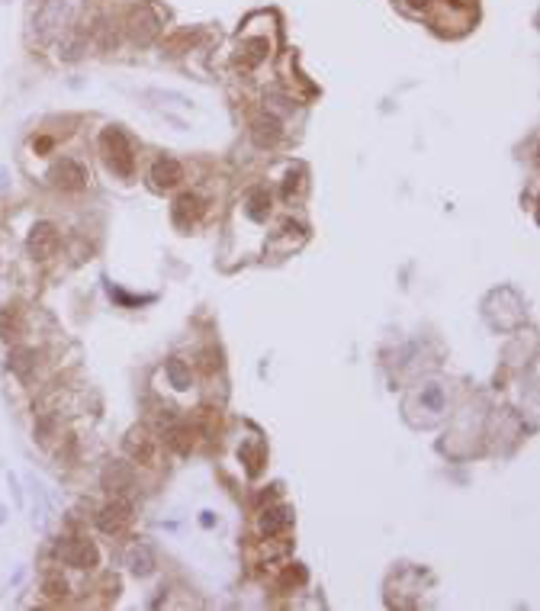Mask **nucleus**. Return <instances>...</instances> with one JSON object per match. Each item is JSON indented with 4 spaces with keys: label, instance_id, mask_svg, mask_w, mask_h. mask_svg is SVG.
I'll list each match as a JSON object with an SVG mask.
<instances>
[{
    "label": "nucleus",
    "instance_id": "obj_2",
    "mask_svg": "<svg viewBox=\"0 0 540 611\" xmlns=\"http://www.w3.org/2000/svg\"><path fill=\"white\" fill-rule=\"evenodd\" d=\"M68 17H71V3L68 0H45L36 13V36L39 42H49L68 26Z\"/></svg>",
    "mask_w": 540,
    "mask_h": 611
},
{
    "label": "nucleus",
    "instance_id": "obj_15",
    "mask_svg": "<svg viewBox=\"0 0 540 611\" xmlns=\"http://www.w3.org/2000/svg\"><path fill=\"white\" fill-rule=\"evenodd\" d=\"M245 210H248V216L254 219V222H264L267 212H270V193L267 190H251L248 196H245Z\"/></svg>",
    "mask_w": 540,
    "mask_h": 611
},
{
    "label": "nucleus",
    "instance_id": "obj_20",
    "mask_svg": "<svg viewBox=\"0 0 540 611\" xmlns=\"http://www.w3.org/2000/svg\"><path fill=\"white\" fill-rule=\"evenodd\" d=\"M42 592L49 595V598H65V595H68L65 576H59V573H49V576L42 579Z\"/></svg>",
    "mask_w": 540,
    "mask_h": 611
},
{
    "label": "nucleus",
    "instance_id": "obj_19",
    "mask_svg": "<svg viewBox=\"0 0 540 611\" xmlns=\"http://www.w3.org/2000/svg\"><path fill=\"white\" fill-rule=\"evenodd\" d=\"M167 380H171V386H174V389H187V386H190V370H187V364H183V360H167Z\"/></svg>",
    "mask_w": 540,
    "mask_h": 611
},
{
    "label": "nucleus",
    "instance_id": "obj_22",
    "mask_svg": "<svg viewBox=\"0 0 540 611\" xmlns=\"http://www.w3.org/2000/svg\"><path fill=\"white\" fill-rule=\"evenodd\" d=\"M155 100H171V103H177V107H183V109H190L193 107V100L190 97H183V93H164V91H148Z\"/></svg>",
    "mask_w": 540,
    "mask_h": 611
},
{
    "label": "nucleus",
    "instance_id": "obj_13",
    "mask_svg": "<svg viewBox=\"0 0 540 611\" xmlns=\"http://www.w3.org/2000/svg\"><path fill=\"white\" fill-rule=\"evenodd\" d=\"M125 451L132 454L135 461H151L155 457V444H151V435L145 428H132L125 435Z\"/></svg>",
    "mask_w": 540,
    "mask_h": 611
},
{
    "label": "nucleus",
    "instance_id": "obj_6",
    "mask_svg": "<svg viewBox=\"0 0 540 611\" xmlns=\"http://www.w3.org/2000/svg\"><path fill=\"white\" fill-rule=\"evenodd\" d=\"M129 521H132V505L125 502V499L109 502L107 509L97 515V527H100L103 534H119V531H123Z\"/></svg>",
    "mask_w": 540,
    "mask_h": 611
},
{
    "label": "nucleus",
    "instance_id": "obj_17",
    "mask_svg": "<svg viewBox=\"0 0 540 611\" xmlns=\"http://www.w3.org/2000/svg\"><path fill=\"white\" fill-rule=\"evenodd\" d=\"M36 367V354L29 348H13L10 351V370H17L20 377H29Z\"/></svg>",
    "mask_w": 540,
    "mask_h": 611
},
{
    "label": "nucleus",
    "instance_id": "obj_10",
    "mask_svg": "<svg viewBox=\"0 0 540 611\" xmlns=\"http://www.w3.org/2000/svg\"><path fill=\"white\" fill-rule=\"evenodd\" d=\"M280 135H283V126H280V119L277 116H258L254 123H251V142L258 145V148H270V145L280 142Z\"/></svg>",
    "mask_w": 540,
    "mask_h": 611
},
{
    "label": "nucleus",
    "instance_id": "obj_5",
    "mask_svg": "<svg viewBox=\"0 0 540 611\" xmlns=\"http://www.w3.org/2000/svg\"><path fill=\"white\" fill-rule=\"evenodd\" d=\"M59 557L68 566H77V569H91L100 563V550L91 541H84V537H71V541L59 544Z\"/></svg>",
    "mask_w": 540,
    "mask_h": 611
},
{
    "label": "nucleus",
    "instance_id": "obj_25",
    "mask_svg": "<svg viewBox=\"0 0 540 611\" xmlns=\"http://www.w3.org/2000/svg\"><path fill=\"white\" fill-rule=\"evenodd\" d=\"M52 148V139H36V151H49Z\"/></svg>",
    "mask_w": 540,
    "mask_h": 611
},
{
    "label": "nucleus",
    "instance_id": "obj_7",
    "mask_svg": "<svg viewBox=\"0 0 540 611\" xmlns=\"http://www.w3.org/2000/svg\"><path fill=\"white\" fill-rule=\"evenodd\" d=\"M26 248H29L33 258H49V254L59 248V229L52 226V222H39V226H33V232H29V238H26Z\"/></svg>",
    "mask_w": 540,
    "mask_h": 611
},
{
    "label": "nucleus",
    "instance_id": "obj_4",
    "mask_svg": "<svg viewBox=\"0 0 540 611\" xmlns=\"http://www.w3.org/2000/svg\"><path fill=\"white\" fill-rule=\"evenodd\" d=\"M49 180L59 187V190H68V193L84 190V184H87V168L75 158H61V161H55V168L49 171Z\"/></svg>",
    "mask_w": 540,
    "mask_h": 611
},
{
    "label": "nucleus",
    "instance_id": "obj_24",
    "mask_svg": "<svg viewBox=\"0 0 540 611\" xmlns=\"http://www.w3.org/2000/svg\"><path fill=\"white\" fill-rule=\"evenodd\" d=\"M406 3L412 10H428V3H431V0H406Z\"/></svg>",
    "mask_w": 540,
    "mask_h": 611
},
{
    "label": "nucleus",
    "instance_id": "obj_9",
    "mask_svg": "<svg viewBox=\"0 0 540 611\" xmlns=\"http://www.w3.org/2000/svg\"><path fill=\"white\" fill-rule=\"evenodd\" d=\"M200 216H203V200L196 196V193H183V196H177L174 210H171V219H174L177 229H190Z\"/></svg>",
    "mask_w": 540,
    "mask_h": 611
},
{
    "label": "nucleus",
    "instance_id": "obj_23",
    "mask_svg": "<svg viewBox=\"0 0 540 611\" xmlns=\"http://www.w3.org/2000/svg\"><path fill=\"white\" fill-rule=\"evenodd\" d=\"M187 431H180V428H177V431H171V435H167V444H171V447H174V451H180V454H187L190 451V441H187Z\"/></svg>",
    "mask_w": 540,
    "mask_h": 611
},
{
    "label": "nucleus",
    "instance_id": "obj_16",
    "mask_svg": "<svg viewBox=\"0 0 540 611\" xmlns=\"http://www.w3.org/2000/svg\"><path fill=\"white\" fill-rule=\"evenodd\" d=\"M267 59V39H248V42H241L238 49V61L245 68H254Z\"/></svg>",
    "mask_w": 540,
    "mask_h": 611
},
{
    "label": "nucleus",
    "instance_id": "obj_11",
    "mask_svg": "<svg viewBox=\"0 0 540 611\" xmlns=\"http://www.w3.org/2000/svg\"><path fill=\"white\" fill-rule=\"evenodd\" d=\"M180 177H183V171H180V164H177L174 158H158L155 164H151V171H148V180L158 190H171V187H177L180 184Z\"/></svg>",
    "mask_w": 540,
    "mask_h": 611
},
{
    "label": "nucleus",
    "instance_id": "obj_21",
    "mask_svg": "<svg viewBox=\"0 0 540 611\" xmlns=\"http://www.w3.org/2000/svg\"><path fill=\"white\" fill-rule=\"evenodd\" d=\"M17 318H13V309H0V338L3 341H13L17 338Z\"/></svg>",
    "mask_w": 540,
    "mask_h": 611
},
{
    "label": "nucleus",
    "instance_id": "obj_8",
    "mask_svg": "<svg viewBox=\"0 0 540 611\" xmlns=\"http://www.w3.org/2000/svg\"><path fill=\"white\" fill-rule=\"evenodd\" d=\"M135 483V473L129 463L123 461H113L103 467V477H100V486L107 489V493H125V489H132Z\"/></svg>",
    "mask_w": 540,
    "mask_h": 611
},
{
    "label": "nucleus",
    "instance_id": "obj_14",
    "mask_svg": "<svg viewBox=\"0 0 540 611\" xmlns=\"http://www.w3.org/2000/svg\"><path fill=\"white\" fill-rule=\"evenodd\" d=\"M125 566L132 569L135 576H148L151 569H155V557H151L148 547L135 544V547H129V553H125Z\"/></svg>",
    "mask_w": 540,
    "mask_h": 611
},
{
    "label": "nucleus",
    "instance_id": "obj_1",
    "mask_svg": "<svg viewBox=\"0 0 540 611\" xmlns=\"http://www.w3.org/2000/svg\"><path fill=\"white\" fill-rule=\"evenodd\" d=\"M100 151H103L107 168L113 171V174L116 177H132V171H135L132 142H129V135H125L119 126H107L100 132Z\"/></svg>",
    "mask_w": 540,
    "mask_h": 611
},
{
    "label": "nucleus",
    "instance_id": "obj_3",
    "mask_svg": "<svg viewBox=\"0 0 540 611\" xmlns=\"http://www.w3.org/2000/svg\"><path fill=\"white\" fill-rule=\"evenodd\" d=\"M125 33L135 45H151L161 33V17L155 13V7L141 3V7H132L129 20H125Z\"/></svg>",
    "mask_w": 540,
    "mask_h": 611
},
{
    "label": "nucleus",
    "instance_id": "obj_26",
    "mask_svg": "<svg viewBox=\"0 0 540 611\" xmlns=\"http://www.w3.org/2000/svg\"><path fill=\"white\" fill-rule=\"evenodd\" d=\"M0 190H7V171L0 168Z\"/></svg>",
    "mask_w": 540,
    "mask_h": 611
},
{
    "label": "nucleus",
    "instance_id": "obj_12",
    "mask_svg": "<svg viewBox=\"0 0 540 611\" xmlns=\"http://www.w3.org/2000/svg\"><path fill=\"white\" fill-rule=\"evenodd\" d=\"M290 525H293V509L290 505H274V509H267L264 515H261V534L264 537L283 534Z\"/></svg>",
    "mask_w": 540,
    "mask_h": 611
},
{
    "label": "nucleus",
    "instance_id": "obj_18",
    "mask_svg": "<svg viewBox=\"0 0 540 611\" xmlns=\"http://www.w3.org/2000/svg\"><path fill=\"white\" fill-rule=\"evenodd\" d=\"M84 52H87V36H84V33H71L65 42H61V59H65V61L84 59Z\"/></svg>",
    "mask_w": 540,
    "mask_h": 611
}]
</instances>
